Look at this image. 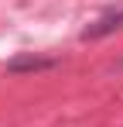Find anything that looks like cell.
Returning <instances> with one entry per match:
<instances>
[{"label":"cell","instance_id":"1","mask_svg":"<svg viewBox=\"0 0 123 127\" xmlns=\"http://www.w3.org/2000/svg\"><path fill=\"white\" fill-rule=\"evenodd\" d=\"M116 28H123V10H116V14H102L96 24H89V28L82 31V41H96V38L116 31Z\"/></svg>","mask_w":123,"mask_h":127},{"label":"cell","instance_id":"2","mask_svg":"<svg viewBox=\"0 0 123 127\" xmlns=\"http://www.w3.org/2000/svg\"><path fill=\"white\" fill-rule=\"evenodd\" d=\"M51 59H14V62L7 65L10 72H24V69H51Z\"/></svg>","mask_w":123,"mask_h":127}]
</instances>
